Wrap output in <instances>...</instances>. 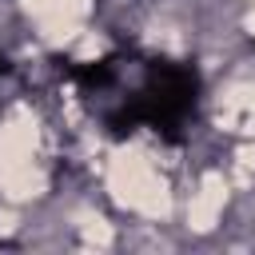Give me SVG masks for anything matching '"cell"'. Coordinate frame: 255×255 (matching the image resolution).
<instances>
[{"label":"cell","mask_w":255,"mask_h":255,"mask_svg":"<svg viewBox=\"0 0 255 255\" xmlns=\"http://www.w3.org/2000/svg\"><path fill=\"white\" fill-rule=\"evenodd\" d=\"M8 72H12V60H8L4 52H0V76H8Z\"/></svg>","instance_id":"obj_3"},{"label":"cell","mask_w":255,"mask_h":255,"mask_svg":"<svg viewBox=\"0 0 255 255\" xmlns=\"http://www.w3.org/2000/svg\"><path fill=\"white\" fill-rule=\"evenodd\" d=\"M68 80L84 84V88H104L116 80V60H96V64H68L64 68Z\"/></svg>","instance_id":"obj_2"},{"label":"cell","mask_w":255,"mask_h":255,"mask_svg":"<svg viewBox=\"0 0 255 255\" xmlns=\"http://www.w3.org/2000/svg\"><path fill=\"white\" fill-rule=\"evenodd\" d=\"M195 96H199V76L191 64H171V60H151L147 64V80L143 92L124 100L112 116H108V131L116 139L131 135L135 128H155L167 139H179L183 120L195 112Z\"/></svg>","instance_id":"obj_1"}]
</instances>
